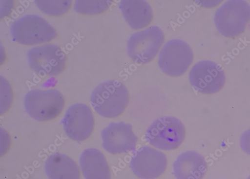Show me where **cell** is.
Returning <instances> with one entry per match:
<instances>
[{"label": "cell", "instance_id": "obj_1", "mask_svg": "<svg viewBox=\"0 0 250 179\" xmlns=\"http://www.w3.org/2000/svg\"><path fill=\"white\" fill-rule=\"evenodd\" d=\"M90 103L95 111L101 116L115 118L126 109L129 103V91L120 81L104 82L94 90Z\"/></svg>", "mask_w": 250, "mask_h": 179}, {"label": "cell", "instance_id": "obj_2", "mask_svg": "<svg viewBox=\"0 0 250 179\" xmlns=\"http://www.w3.org/2000/svg\"><path fill=\"white\" fill-rule=\"evenodd\" d=\"M10 33L15 42L27 46L50 42L58 36L56 29L45 18L32 14L25 15L14 22Z\"/></svg>", "mask_w": 250, "mask_h": 179}, {"label": "cell", "instance_id": "obj_3", "mask_svg": "<svg viewBox=\"0 0 250 179\" xmlns=\"http://www.w3.org/2000/svg\"><path fill=\"white\" fill-rule=\"evenodd\" d=\"M26 112L35 120L46 122L56 118L64 110V96L58 90H33L24 97Z\"/></svg>", "mask_w": 250, "mask_h": 179}, {"label": "cell", "instance_id": "obj_4", "mask_svg": "<svg viewBox=\"0 0 250 179\" xmlns=\"http://www.w3.org/2000/svg\"><path fill=\"white\" fill-rule=\"evenodd\" d=\"M185 128L179 119L175 117L159 118L149 127L146 139L152 146L163 150L177 149L183 143Z\"/></svg>", "mask_w": 250, "mask_h": 179}, {"label": "cell", "instance_id": "obj_5", "mask_svg": "<svg viewBox=\"0 0 250 179\" xmlns=\"http://www.w3.org/2000/svg\"><path fill=\"white\" fill-rule=\"evenodd\" d=\"M165 41V35L158 27L153 26L134 33L127 42V52L137 64H148L155 58Z\"/></svg>", "mask_w": 250, "mask_h": 179}, {"label": "cell", "instance_id": "obj_6", "mask_svg": "<svg viewBox=\"0 0 250 179\" xmlns=\"http://www.w3.org/2000/svg\"><path fill=\"white\" fill-rule=\"evenodd\" d=\"M250 21V5L244 1H228L216 11L214 22L219 32L234 37L244 32Z\"/></svg>", "mask_w": 250, "mask_h": 179}, {"label": "cell", "instance_id": "obj_7", "mask_svg": "<svg viewBox=\"0 0 250 179\" xmlns=\"http://www.w3.org/2000/svg\"><path fill=\"white\" fill-rule=\"evenodd\" d=\"M194 59L190 46L180 39H172L167 42L158 57L160 69L166 74L172 77L183 75L189 70Z\"/></svg>", "mask_w": 250, "mask_h": 179}, {"label": "cell", "instance_id": "obj_8", "mask_svg": "<svg viewBox=\"0 0 250 179\" xmlns=\"http://www.w3.org/2000/svg\"><path fill=\"white\" fill-rule=\"evenodd\" d=\"M27 57L31 70L40 75L56 76L66 68V54L56 45L33 47L28 51Z\"/></svg>", "mask_w": 250, "mask_h": 179}, {"label": "cell", "instance_id": "obj_9", "mask_svg": "<svg viewBox=\"0 0 250 179\" xmlns=\"http://www.w3.org/2000/svg\"><path fill=\"white\" fill-rule=\"evenodd\" d=\"M94 124V118L90 107L81 103L71 106L62 121L65 133L76 142L86 141L93 132Z\"/></svg>", "mask_w": 250, "mask_h": 179}, {"label": "cell", "instance_id": "obj_10", "mask_svg": "<svg viewBox=\"0 0 250 179\" xmlns=\"http://www.w3.org/2000/svg\"><path fill=\"white\" fill-rule=\"evenodd\" d=\"M191 86L198 91L206 94L218 92L225 83L223 70L217 64L202 61L196 64L189 74Z\"/></svg>", "mask_w": 250, "mask_h": 179}, {"label": "cell", "instance_id": "obj_11", "mask_svg": "<svg viewBox=\"0 0 250 179\" xmlns=\"http://www.w3.org/2000/svg\"><path fill=\"white\" fill-rule=\"evenodd\" d=\"M167 167L165 154L149 146L137 150L130 163L132 171L141 179H155L165 172Z\"/></svg>", "mask_w": 250, "mask_h": 179}, {"label": "cell", "instance_id": "obj_12", "mask_svg": "<svg viewBox=\"0 0 250 179\" xmlns=\"http://www.w3.org/2000/svg\"><path fill=\"white\" fill-rule=\"evenodd\" d=\"M102 147L112 154L127 153L135 150L137 137L130 124L111 123L101 132Z\"/></svg>", "mask_w": 250, "mask_h": 179}, {"label": "cell", "instance_id": "obj_13", "mask_svg": "<svg viewBox=\"0 0 250 179\" xmlns=\"http://www.w3.org/2000/svg\"><path fill=\"white\" fill-rule=\"evenodd\" d=\"M119 8L125 21L134 30L147 27L153 20L152 8L143 0H124L120 3Z\"/></svg>", "mask_w": 250, "mask_h": 179}, {"label": "cell", "instance_id": "obj_14", "mask_svg": "<svg viewBox=\"0 0 250 179\" xmlns=\"http://www.w3.org/2000/svg\"><path fill=\"white\" fill-rule=\"evenodd\" d=\"M207 169L204 157L195 151H187L180 155L173 164L177 179H202Z\"/></svg>", "mask_w": 250, "mask_h": 179}, {"label": "cell", "instance_id": "obj_15", "mask_svg": "<svg viewBox=\"0 0 250 179\" xmlns=\"http://www.w3.org/2000/svg\"><path fill=\"white\" fill-rule=\"evenodd\" d=\"M80 165L85 179H111L106 159L98 149L90 148L83 151L80 158Z\"/></svg>", "mask_w": 250, "mask_h": 179}, {"label": "cell", "instance_id": "obj_16", "mask_svg": "<svg viewBox=\"0 0 250 179\" xmlns=\"http://www.w3.org/2000/svg\"><path fill=\"white\" fill-rule=\"evenodd\" d=\"M49 179H80V170L77 163L69 156L60 153L49 156L45 164Z\"/></svg>", "mask_w": 250, "mask_h": 179}, {"label": "cell", "instance_id": "obj_17", "mask_svg": "<svg viewBox=\"0 0 250 179\" xmlns=\"http://www.w3.org/2000/svg\"><path fill=\"white\" fill-rule=\"evenodd\" d=\"M38 8L45 14L52 17H60L67 14L71 9L73 1L71 0L62 1H35Z\"/></svg>", "mask_w": 250, "mask_h": 179}, {"label": "cell", "instance_id": "obj_18", "mask_svg": "<svg viewBox=\"0 0 250 179\" xmlns=\"http://www.w3.org/2000/svg\"><path fill=\"white\" fill-rule=\"evenodd\" d=\"M112 2L110 1H76L75 11L80 14L95 15L102 14L109 9Z\"/></svg>", "mask_w": 250, "mask_h": 179}, {"label": "cell", "instance_id": "obj_19", "mask_svg": "<svg viewBox=\"0 0 250 179\" xmlns=\"http://www.w3.org/2000/svg\"><path fill=\"white\" fill-rule=\"evenodd\" d=\"M12 92L9 83L1 76V114H4L9 108L12 101Z\"/></svg>", "mask_w": 250, "mask_h": 179}, {"label": "cell", "instance_id": "obj_20", "mask_svg": "<svg viewBox=\"0 0 250 179\" xmlns=\"http://www.w3.org/2000/svg\"><path fill=\"white\" fill-rule=\"evenodd\" d=\"M240 144L243 151L250 156V129L246 131L242 135Z\"/></svg>", "mask_w": 250, "mask_h": 179}, {"label": "cell", "instance_id": "obj_21", "mask_svg": "<svg viewBox=\"0 0 250 179\" xmlns=\"http://www.w3.org/2000/svg\"><path fill=\"white\" fill-rule=\"evenodd\" d=\"M247 179H250V175L249 176Z\"/></svg>", "mask_w": 250, "mask_h": 179}]
</instances>
